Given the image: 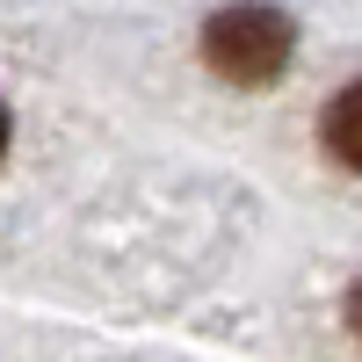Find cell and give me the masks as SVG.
Returning <instances> with one entry per match:
<instances>
[{
	"instance_id": "2",
	"label": "cell",
	"mask_w": 362,
	"mask_h": 362,
	"mask_svg": "<svg viewBox=\"0 0 362 362\" xmlns=\"http://www.w3.org/2000/svg\"><path fill=\"white\" fill-rule=\"evenodd\" d=\"M326 153L362 174V80L348 95H334V109H326Z\"/></svg>"
},
{
	"instance_id": "4",
	"label": "cell",
	"mask_w": 362,
	"mask_h": 362,
	"mask_svg": "<svg viewBox=\"0 0 362 362\" xmlns=\"http://www.w3.org/2000/svg\"><path fill=\"white\" fill-rule=\"evenodd\" d=\"M0 153H8V109H0Z\"/></svg>"
},
{
	"instance_id": "3",
	"label": "cell",
	"mask_w": 362,
	"mask_h": 362,
	"mask_svg": "<svg viewBox=\"0 0 362 362\" xmlns=\"http://www.w3.org/2000/svg\"><path fill=\"white\" fill-rule=\"evenodd\" d=\"M348 326L362 334V283H355V297H348Z\"/></svg>"
},
{
	"instance_id": "1",
	"label": "cell",
	"mask_w": 362,
	"mask_h": 362,
	"mask_svg": "<svg viewBox=\"0 0 362 362\" xmlns=\"http://www.w3.org/2000/svg\"><path fill=\"white\" fill-rule=\"evenodd\" d=\"M290 44H297V29H290V15H276V8H225V15H210V29H203L210 73H225L232 87H268V80H283Z\"/></svg>"
}]
</instances>
